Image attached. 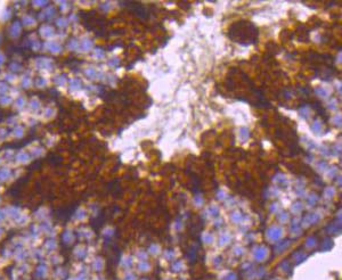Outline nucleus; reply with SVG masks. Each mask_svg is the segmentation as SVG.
Segmentation results:
<instances>
[{
	"mask_svg": "<svg viewBox=\"0 0 342 280\" xmlns=\"http://www.w3.org/2000/svg\"><path fill=\"white\" fill-rule=\"evenodd\" d=\"M311 130L316 135H321L323 133V130H324V126H323V123H321L319 120H315L311 124Z\"/></svg>",
	"mask_w": 342,
	"mask_h": 280,
	"instance_id": "f257e3e1",
	"label": "nucleus"
},
{
	"mask_svg": "<svg viewBox=\"0 0 342 280\" xmlns=\"http://www.w3.org/2000/svg\"><path fill=\"white\" fill-rule=\"evenodd\" d=\"M316 95L319 96L321 98H328V96L331 95V91L325 88H318L316 89Z\"/></svg>",
	"mask_w": 342,
	"mask_h": 280,
	"instance_id": "f03ea898",
	"label": "nucleus"
},
{
	"mask_svg": "<svg viewBox=\"0 0 342 280\" xmlns=\"http://www.w3.org/2000/svg\"><path fill=\"white\" fill-rule=\"evenodd\" d=\"M268 236H269L271 239H274V240L278 239L280 237V229H278V228H271L269 231H268Z\"/></svg>",
	"mask_w": 342,
	"mask_h": 280,
	"instance_id": "7ed1b4c3",
	"label": "nucleus"
},
{
	"mask_svg": "<svg viewBox=\"0 0 342 280\" xmlns=\"http://www.w3.org/2000/svg\"><path fill=\"white\" fill-rule=\"evenodd\" d=\"M299 113H300V115L303 119H308L309 115H310V107H309V106H302V107L299 109Z\"/></svg>",
	"mask_w": 342,
	"mask_h": 280,
	"instance_id": "20e7f679",
	"label": "nucleus"
},
{
	"mask_svg": "<svg viewBox=\"0 0 342 280\" xmlns=\"http://www.w3.org/2000/svg\"><path fill=\"white\" fill-rule=\"evenodd\" d=\"M239 135H241V139L243 140V141L248 140V139H249V135H250L249 129H248L246 126H243V128H241V129H239Z\"/></svg>",
	"mask_w": 342,
	"mask_h": 280,
	"instance_id": "39448f33",
	"label": "nucleus"
},
{
	"mask_svg": "<svg viewBox=\"0 0 342 280\" xmlns=\"http://www.w3.org/2000/svg\"><path fill=\"white\" fill-rule=\"evenodd\" d=\"M327 107L331 109V110H337V99H331L330 101H328V104H327Z\"/></svg>",
	"mask_w": 342,
	"mask_h": 280,
	"instance_id": "423d86ee",
	"label": "nucleus"
},
{
	"mask_svg": "<svg viewBox=\"0 0 342 280\" xmlns=\"http://www.w3.org/2000/svg\"><path fill=\"white\" fill-rule=\"evenodd\" d=\"M332 123L335 125V126H337V128H340L342 124V119H341V115L339 114L337 115V116H334L333 117V120H332Z\"/></svg>",
	"mask_w": 342,
	"mask_h": 280,
	"instance_id": "0eeeda50",
	"label": "nucleus"
},
{
	"mask_svg": "<svg viewBox=\"0 0 342 280\" xmlns=\"http://www.w3.org/2000/svg\"><path fill=\"white\" fill-rule=\"evenodd\" d=\"M264 253H266V250H264V248H259L258 249V254H257V257L258 259H262L264 256Z\"/></svg>",
	"mask_w": 342,
	"mask_h": 280,
	"instance_id": "6e6552de",
	"label": "nucleus"
},
{
	"mask_svg": "<svg viewBox=\"0 0 342 280\" xmlns=\"http://www.w3.org/2000/svg\"><path fill=\"white\" fill-rule=\"evenodd\" d=\"M307 244H308V246H314V244H315V239H312V238L309 239Z\"/></svg>",
	"mask_w": 342,
	"mask_h": 280,
	"instance_id": "1a4fd4ad",
	"label": "nucleus"
},
{
	"mask_svg": "<svg viewBox=\"0 0 342 280\" xmlns=\"http://www.w3.org/2000/svg\"><path fill=\"white\" fill-rule=\"evenodd\" d=\"M228 239L229 238H227V237H223V238L221 239V243H223H223H226V241H228Z\"/></svg>",
	"mask_w": 342,
	"mask_h": 280,
	"instance_id": "9d476101",
	"label": "nucleus"
}]
</instances>
